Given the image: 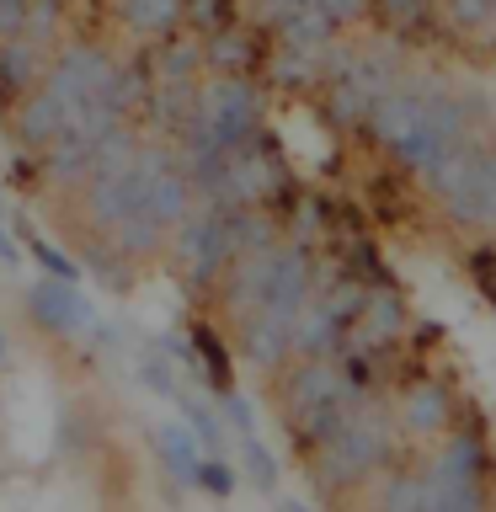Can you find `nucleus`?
<instances>
[{"label": "nucleus", "instance_id": "obj_1", "mask_svg": "<svg viewBox=\"0 0 496 512\" xmlns=\"http://www.w3.org/2000/svg\"><path fill=\"white\" fill-rule=\"evenodd\" d=\"M315 454V480H320V491H347V486H358V480L368 470H379V459L390 454V416L384 411H352L342 427L331 432L320 448H310Z\"/></svg>", "mask_w": 496, "mask_h": 512}, {"label": "nucleus", "instance_id": "obj_2", "mask_svg": "<svg viewBox=\"0 0 496 512\" xmlns=\"http://www.w3.org/2000/svg\"><path fill=\"white\" fill-rule=\"evenodd\" d=\"M427 187L443 198L448 219L459 224H486L496 208V150L491 144H454L438 166L427 171Z\"/></svg>", "mask_w": 496, "mask_h": 512}, {"label": "nucleus", "instance_id": "obj_3", "mask_svg": "<svg viewBox=\"0 0 496 512\" xmlns=\"http://www.w3.org/2000/svg\"><path fill=\"white\" fill-rule=\"evenodd\" d=\"M230 208L224 203H192L187 219L176 224V262L192 288H208L230 267Z\"/></svg>", "mask_w": 496, "mask_h": 512}, {"label": "nucleus", "instance_id": "obj_4", "mask_svg": "<svg viewBox=\"0 0 496 512\" xmlns=\"http://www.w3.org/2000/svg\"><path fill=\"white\" fill-rule=\"evenodd\" d=\"M454 144H464V107L454 102V96H443V91L422 86V107H416L411 128L390 144V150L406 160L411 171H422V176H427L448 150H454Z\"/></svg>", "mask_w": 496, "mask_h": 512}, {"label": "nucleus", "instance_id": "obj_5", "mask_svg": "<svg viewBox=\"0 0 496 512\" xmlns=\"http://www.w3.org/2000/svg\"><path fill=\"white\" fill-rule=\"evenodd\" d=\"M198 118L219 150H240L246 139L262 134V96L246 75H219L198 91Z\"/></svg>", "mask_w": 496, "mask_h": 512}, {"label": "nucleus", "instance_id": "obj_6", "mask_svg": "<svg viewBox=\"0 0 496 512\" xmlns=\"http://www.w3.org/2000/svg\"><path fill=\"white\" fill-rule=\"evenodd\" d=\"M363 288L358 283H336L326 299H310L294 320V352L304 358H342L347 352V331L363 310Z\"/></svg>", "mask_w": 496, "mask_h": 512}, {"label": "nucleus", "instance_id": "obj_7", "mask_svg": "<svg viewBox=\"0 0 496 512\" xmlns=\"http://www.w3.org/2000/svg\"><path fill=\"white\" fill-rule=\"evenodd\" d=\"M112 70V54L107 48H96V43H70V48H59V59H48V70H43V86L64 96L75 112H86L91 102V91L102 86V75Z\"/></svg>", "mask_w": 496, "mask_h": 512}, {"label": "nucleus", "instance_id": "obj_8", "mask_svg": "<svg viewBox=\"0 0 496 512\" xmlns=\"http://www.w3.org/2000/svg\"><path fill=\"white\" fill-rule=\"evenodd\" d=\"M480 470H486V448H480V438L475 432H454V438L443 443V454L432 459V470H427V507L443 502V496L475 491Z\"/></svg>", "mask_w": 496, "mask_h": 512}, {"label": "nucleus", "instance_id": "obj_9", "mask_svg": "<svg viewBox=\"0 0 496 512\" xmlns=\"http://www.w3.org/2000/svg\"><path fill=\"white\" fill-rule=\"evenodd\" d=\"M80 118H86V112H75L64 96H54V91L38 80V86H32L22 102H16V139L32 144V150H43V144H54L64 128L80 123Z\"/></svg>", "mask_w": 496, "mask_h": 512}, {"label": "nucleus", "instance_id": "obj_10", "mask_svg": "<svg viewBox=\"0 0 496 512\" xmlns=\"http://www.w3.org/2000/svg\"><path fill=\"white\" fill-rule=\"evenodd\" d=\"M310 294H315L310 256H304L299 246H278V251H272V278H267L262 304H267V310H278V315H288V320H299V310L310 304Z\"/></svg>", "mask_w": 496, "mask_h": 512}, {"label": "nucleus", "instance_id": "obj_11", "mask_svg": "<svg viewBox=\"0 0 496 512\" xmlns=\"http://www.w3.org/2000/svg\"><path fill=\"white\" fill-rule=\"evenodd\" d=\"M27 310H32V320H38L43 331H54V336H70L80 326H91V299L80 294L75 283H64V278H43L38 288H32Z\"/></svg>", "mask_w": 496, "mask_h": 512}, {"label": "nucleus", "instance_id": "obj_12", "mask_svg": "<svg viewBox=\"0 0 496 512\" xmlns=\"http://www.w3.org/2000/svg\"><path fill=\"white\" fill-rule=\"evenodd\" d=\"M240 352L256 363V368H278L288 352H294V320L256 304V310L240 315Z\"/></svg>", "mask_w": 496, "mask_h": 512}, {"label": "nucleus", "instance_id": "obj_13", "mask_svg": "<svg viewBox=\"0 0 496 512\" xmlns=\"http://www.w3.org/2000/svg\"><path fill=\"white\" fill-rule=\"evenodd\" d=\"M48 70V54H43V43H32V38H0V102H22V96L43 80Z\"/></svg>", "mask_w": 496, "mask_h": 512}, {"label": "nucleus", "instance_id": "obj_14", "mask_svg": "<svg viewBox=\"0 0 496 512\" xmlns=\"http://www.w3.org/2000/svg\"><path fill=\"white\" fill-rule=\"evenodd\" d=\"M272 251L278 246H262V251H240V256H230V288H224V304H230L235 315H246V310H256L262 304V294H267V278H272Z\"/></svg>", "mask_w": 496, "mask_h": 512}, {"label": "nucleus", "instance_id": "obj_15", "mask_svg": "<svg viewBox=\"0 0 496 512\" xmlns=\"http://www.w3.org/2000/svg\"><path fill=\"white\" fill-rule=\"evenodd\" d=\"M112 246H118L123 256H128V262H144V256H155L160 246H166V235H171V224H160L155 214H150V208H128V214L118 219V224H112Z\"/></svg>", "mask_w": 496, "mask_h": 512}, {"label": "nucleus", "instance_id": "obj_16", "mask_svg": "<svg viewBox=\"0 0 496 512\" xmlns=\"http://www.w3.org/2000/svg\"><path fill=\"white\" fill-rule=\"evenodd\" d=\"M123 22L139 38H171L182 22V0H123Z\"/></svg>", "mask_w": 496, "mask_h": 512}, {"label": "nucleus", "instance_id": "obj_17", "mask_svg": "<svg viewBox=\"0 0 496 512\" xmlns=\"http://www.w3.org/2000/svg\"><path fill=\"white\" fill-rule=\"evenodd\" d=\"M400 422H406L411 432H432L448 422V395L443 384H416V390L400 400Z\"/></svg>", "mask_w": 496, "mask_h": 512}, {"label": "nucleus", "instance_id": "obj_18", "mask_svg": "<svg viewBox=\"0 0 496 512\" xmlns=\"http://www.w3.org/2000/svg\"><path fill=\"white\" fill-rule=\"evenodd\" d=\"M160 459H166V470L176 480H198V464H203V443L192 438L187 427H160Z\"/></svg>", "mask_w": 496, "mask_h": 512}, {"label": "nucleus", "instance_id": "obj_19", "mask_svg": "<svg viewBox=\"0 0 496 512\" xmlns=\"http://www.w3.org/2000/svg\"><path fill=\"white\" fill-rule=\"evenodd\" d=\"M251 59H256V48H251L246 32H235V27H219L214 38L203 43V64H214L219 75H240Z\"/></svg>", "mask_w": 496, "mask_h": 512}, {"label": "nucleus", "instance_id": "obj_20", "mask_svg": "<svg viewBox=\"0 0 496 512\" xmlns=\"http://www.w3.org/2000/svg\"><path fill=\"white\" fill-rule=\"evenodd\" d=\"M198 64H203V48H198V43L171 38V43L155 48L150 70H155V80H192V75H198Z\"/></svg>", "mask_w": 496, "mask_h": 512}, {"label": "nucleus", "instance_id": "obj_21", "mask_svg": "<svg viewBox=\"0 0 496 512\" xmlns=\"http://www.w3.org/2000/svg\"><path fill=\"white\" fill-rule=\"evenodd\" d=\"M384 512H427V475L400 470L384 486Z\"/></svg>", "mask_w": 496, "mask_h": 512}, {"label": "nucleus", "instance_id": "obj_22", "mask_svg": "<svg viewBox=\"0 0 496 512\" xmlns=\"http://www.w3.org/2000/svg\"><path fill=\"white\" fill-rule=\"evenodd\" d=\"M86 262H91V272H96V278H102V283H112V288H128V256L118 251V246H112V240H107V246H96V240H91V246H86Z\"/></svg>", "mask_w": 496, "mask_h": 512}, {"label": "nucleus", "instance_id": "obj_23", "mask_svg": "<svg viewBox=\"0 0 496 512\" xmlns=\"http://www.w3.org/2000/svg\"><path fill=\"white\" fill-rule=\"evenodd\" d=\"M240 454H246V470H251L256 486H262V491L278 486V464H272V454L262 448V438H256V432H246V438H240Z\"/></svg>", "mask_w": 496, "mask_h": 512}, {"label": "nucleus", "instance_id": "obj_24", "mask_svg": "<svg viewBox=\"0 0 496 512\" xmlns=\"http://www.w3.org/2000/svg\"><path fill=\"white\" fill-rule=\"evenodd\" d=\"M182 16H187V22H198L203 32H219V27H230L235 0H182Z\"/></svg>", "mask_w": 496, "mask_h": 512}, {"label": "nucleus", "instance_id": "obj_25", "mask_svg": "<svg viewBox=\"0 0 496 512\" xmlns=\"http://www.w3.org/2000/svg\"><path fill=\"white\" fill-rule=\"evenodd\" d=\"M27 251L43 262V272H48V278H64V283H75V278H80V267H75L70 256L59 251V246H48L43 235H32V240H27Z\"/></svg>", "mask_w": 496, "mask_h": 512}, {"label": "nucleus", "instance_id": "obj_26", "mask_svg": "<svg viewBox=\"0 0 496 512\" xmlns=\"http://www.w3.org/2000/svg\"><path fill=\"white\" fill-rule=\"evenodd\" d=\"M139 379L150 384L155 395H176V384H171V363H166V352H160V347H144V352H139Z\"/></svg>", "mask_w": 496, "mask_h": 512}, {"label": "nucleus", "instance_id": "obj_27", "mask_svg": "<svg viewBox=\"0 0 496 512\" xmlns=\"http://www.w3.org/2000/svg\"><path fill=\"white\" fill-rule=\"evenodd\" d=\"M182 411H187V422H192V438H198L203 448H219L224 443V427H219V416L203 406V400H182Z\"/></svg>", "mask_w": 496, "mask_h": 512}, {"label": "nucleus", "instance_id": "obj_28", "mask_svg": "<svg viewBox=\"0 0 496 512\" xmlns=\"http://www.w3.org/2000/svg\"><path fill=\"white\" fill-rule=\"evenodd\" d=\"M235 480H240V475H235V464H230V459H203V464H198V480H192V486H203L208 496H230V491H235Z\"/></svg>", "mask_w": 496, "mask_h": 512}, {"label": "nucleus", "instance_id": "obj_29", "mask_svg": "<svg viewBox=\"0 0 496 512\" xmlns=\"http://www.w3.org/2000/svg\"><path fill=\"white\" fill-rule=\"evenodd\" d=\"M224 411H230V422H235L240 438H246V432H256V416H251V406H246L235 390H224Z\"/></svg>", "mask_w": 496, "mask_h": 512}, {"label": "nucleus", "instance_id": "obj_30", "mask_svg": "<svg viewBox=\"0 0 496 512\" xmlns=\"http://www.w3.org/2000/svg\"><path fill=\"white\" fill-rule=\"evenodd\" d=\"M310 6H320L336 27H342V22H352V16H358V11L368 6V0H310Z\"/></svg>", "mask_w": 496, "mask_h": 512}, {"label": "nucleus", "instance_id": "obj_31", "mask_svg": "<svg viewBox=\"0 0 496 512\" xmlns=\"http://www.w3.org/2000/svg\"><path fill=\"white\" fill-rule=\"evenodd\" d=\"M454 16H459V22H486V16H491V0H454Z\"/></svg>", "mask_w": 496, "mask_h": 512}, {"label": "nucleus", "instance_id": "obj_32", "mask_svg": "<svg viewBox=\"0 0 496 512\" xmlns=\"http://www.w3.org/2000/svg\"><path fill=\"white\" fill-rule=\"evenodd\" d=\"M27 256H22V240H16L11 230H0V267H22Z\"/></svg>", "mask_w": 496, "mask_h": 512}, {"label": "nucleus", "instance_id": "obj_33", "mask_svg": "<svg viewBox=\"0 0 496 512\" xmlns=\"http://www.w3.org/2000/svg\"><path fill=\"white\" fill-rule=\"evenodd\" d=\"M294 6H304V0H267V16L278 22V16H283V11H294Z\"/></svg>", "mask_w": 496, "mask_h": 512}, {"label": "nucleus", "instance_id": "obj_34", "mask_svg": "<svg viewBox=\"0 0 496 512\" xmlns=\"http://www.w3.org/2000/svg\"><path fill=\"white\" fill-rule=\"evenodd\" d=\"M11 358V342H6V331H0V363H6Z\"/></svg>", "mask_w": 496, "mask_h": 512}, {"label": "nucleus", "instance_id": "obj_35", "mask_svg": "<svg viewBox=\"0 0 496 512\" xmlns=\"http://www.w3.org/2000/svg\"><path fill=\"white\" fill-rule=\"evenodd\" d=\"M278 512H310V507H304V502H283Z\"/></svg>", "mask_w": 496, "mask_h": 512}, {"label": "nucleus", "instance_id": "obj_36", "mask_svg": "<svg viewBox=\"0 0 496 512\" xmlns=\"http://www.w3.org/2000/svg\"><path fill=\"white\" fill-rule=\"evenodd\" d=\"M486 224H496V208H491V219H486Z\"/></svg>", "mask_w": 496, "mask_h": 512}]
</instances>
